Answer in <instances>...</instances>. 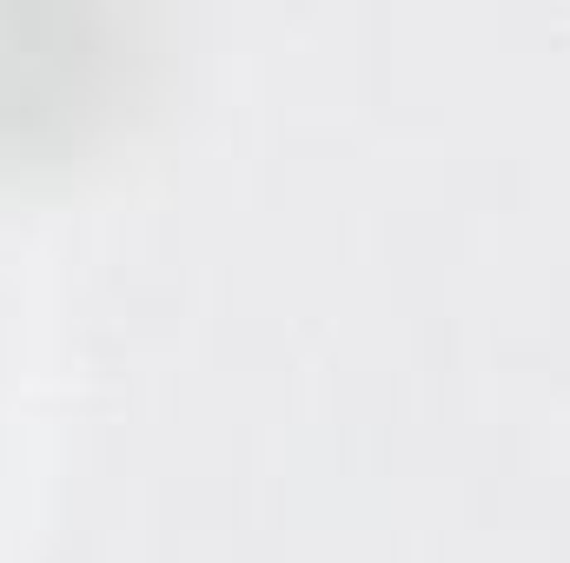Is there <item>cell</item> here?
I'll list each match as a JSON object with an SVG mask.
<instances>
[{
    "instance_id": "6da1fadb",
    "label": "cell",
    "mask_w": 570,
    "mask_h": 563,
    "mask_svg": "<svg viewBox=\"0 0 570 563\" xmlns=\"http://www.w3.org/2000/svg\"><path fill=\"white\" fill-rule=\"evenodd\" d=\"M120 73L94 7L0 0V134H47L107 100Z\"/></svg>"
}]
</instances>
